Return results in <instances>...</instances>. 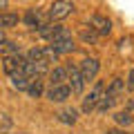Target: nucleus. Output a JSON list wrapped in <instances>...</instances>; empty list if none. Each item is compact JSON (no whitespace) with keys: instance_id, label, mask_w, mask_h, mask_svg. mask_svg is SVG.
<instances>
[{"instance_id":"obj_1","label":"nucleus","mask_w":134,"mask_h":134,"mask_svg":"<svg viewBox=\"0 0 134 134\" xmlns=\"http://www.w3.org/2000/svg\"><path fill=\"white\" fill-rule=\"evenodd\" d=\"M103 94H105V85H103V81H96L94 87L90 90V94H85V98H83V114H90V112H94L96 107H98L100 98H103Z\"/></svg>"},{"instance_id":"obj_2","label":"nucleus","mask_w":134,"mask_h":134,"mask_svg":"<svg viewBox=\"0 0 134 134\" xmlns=\"http://www.w3.org/2000/svg\"><path fill=\"white\" fill-rule=\"evenodd\" d=\"M72 11H74V5L69 0H54L52 7H49V11H47V18H49V23L63 20V18H67V16L72 14Z\"/></svg>"},{"instance_id":"obj_3","label":"nucleus","mask_w":134,"mask_h":134,"mask_svg":"<svg viewBox=\"0 0 134 134\" xmlns=\"http://www.w3.org/2000/svg\"><path fill=\"white\" fill-rule=\"evenodd\" d=\"M27 58L29 60H40V63L52 65V63L58 60V54L52 49V45H45V47H31L27 52Z\"/></svg>"},{"instance_id":"obj_4","label":"nucleus","mask_w":134,"mask_h":134,"mask_svg":"<svg viewBox=\"0 0 134 134\" xmlns=\"http://www.w3.org/2000/svg\"><path fill=\"white\" fill-rule=\"evenodd\" d=\"M25 65H27V58L20 56V54H14V56H5V58H2V69H5L9 76H14V74H23L25 72Z\"/></svg>"},{"instance_id":"obj_5","label":"nucleus","mask_w":134,"mask_h":134,"mask_svg":"<svg viewBox=\"0 0 134 134\" xmlns=\"http://www.w3.org/2000/svg\"><path fill=\"white\" fill-rule=\"evenodd\" d=\"M23 20H25V25L31 27V29H40V27H45V25L49 23L47 14H43L40 9H27V14L23 16Z\"/></svg>"},{"instance_id":"obj_6","label":"nucleus","mask_w":134,"mask_h":134,"mask_svg":"<svg viewBox=\"0 0 134 134\" xmlns=\"http://www.w3.org/2000/svg\"><path fill=\"white\" fill-rule=\"evenodd\" d=\"M78 69H81L85 83H90V81H94V78H96V74H98V69H100V63H98V58H85V60L81 63Z\"/></svg>"},{"instance_id":"obj_7","label":"nucleus","mask_w":134,"mask_h":134,"mask_svg":"<svg viewBox=\"0 0 134 134\" xmlns=\"http://www.w3.org/2000/svg\"><path fill=\"white\" fill-rule=\"evenodd\" d=\"M69 69V90H72V94H83V90H85V78H83L81 69L74 65L67 67Z\"/></svg>"},{"instance_id":"obj_8","label":"nucleus","mask_w":134,"mask_h":134,"mask_svg":"<svg viewBox=\"0 0 134 134\" xmlns=\"http://www.w3.org/2000/svg\"><path fill=\"white\" fill-rule=\"evenodd\" d=\"M69 96H72L69 85H52L47 90V98L52 100V103H65Z\"/></svg>"},{"instance_id":"obj_9","label":"nucleus","mask_w":134,"mask_h":134,"mask_svg":"<svg viewBox=\"0 0 134 134\" xmlns=\"http://www.w3.org/2000/svg\"><path fill=\"white\" fill-rule=\"evenodd\" d=\"M90 23L100 36H110V31H112V20L110 18H105V16H100V14H94Z\"/></svg>"},{"instance_id":"obj_10","label":"nucleus","mask_w":134,"mask_h":134,"mask_svg":"<svg viewBox=\"0 0 134 134\" xmlns=\"http://www.w3.org/2000/svg\"><path fill=\"white\" fill-rule=\"evenodd\" d=\"M65 81H69V69L67 67H54L49 72V87L52 85H65Z\"/></svg>"},{"instance_id":"obj_11","label":"nucleus","mask_w":134,"mask_h":134,"mask_svg":"<svg viewBox=\"0 0 134 134\" xmlns=\"http://www.w3.org/2000/svg\"><path fill=\"white\" fill-rule=\"evenodd\" d=\"M52 49L60 56V54H72L74 52V38H65V40H56V43H49Z\"/></svg>"},{"instance_id":"obj_12","label":"nucleus","mask_w":134,"mask_h":134,"mask_svg":"<svg viewBox=\"0 0 134 134\" xmlns=\"http://www.w3.org/2000/svg\"><path fill=\"white\" fill-rule=\"evenodd\" d=\"M114 123H116V125H121V127H130V125L134 123L132 112H130V110H119V112L114 114Z\"/></svg>"},{"instance_id":"obj_13","label":"nucleus","mask_w":134,"mask_h":134,"mask_svg":"<svg viewBox=\"0 0 134 134\" xmlns=\"http://www.w3.org/2000/svg\"><path fill=\"white\" fill-rule=\"evenodd\" d=\"M43 92H45L43 78H31V83H29V87H27V94L31 96V98H40V96H43Z\"/></svg>"},{"instance_id":"obj_14","label":"nucleus","mask_w":134,"mask_h":134,"mask_svg":"<svg viewBox=\"0 0 134 134\" xmlns=\"http://www.w3.org/2000/svg\"><path fill=\"white\" fill-rule=\"evenodd\" d=\"M123 92H125V83H123V78H114V81L107 85V92H105V94H110V96H114V98H119Z\"/></svg>"},{"instance_id":"obj_15","label":"nucleus","mask_w":134,"mask_h":134,"mask_svg":"<svg viewBox=\"0 0 134 134\" xmlns=\"http://www.w3.org/2000/svg\"><path fill=\"white\" fill-rule=\"evenodd\" d=\"M0 54H2V56H14V54H20V47L14 43V40L5 38L2 43H0Z\"/></svg>"},{"instance_id":"obj_16","label":"nucleus","mask_w":134,"mask_h":134,"mask_svg":"<svg viewBox=\"0 0 134 134\" xmlns=\"http://www.w3.org/2000/svg\"><path fill=\"white\" fill-rule=\"evenodd\" d=\"M81 38H83V43H87V45H96L98 38H100V34L96 31L94 27H90V29H83L81 31Z\"/></svg>"},{"instance_id":"obj_17","label":"nucleus","mask_w":134,"mask_h":134,"mask_svg":"<svg viewBox=\"0 0 134 134\" xmlns=\"http://www.w3.org/2000/svg\"><path fill=\"white\" fill-rule=\"evenodd\" d=\"M18 14H0V29H9L18 25Z\"/></svg>"},{"instance_id":"obj_18","label":"nucleus","mask_w":134,"mask_h":134,"mask_svg":"<svg viewBox=\"0 0 134 134\" xmlns=\"http://www.w3.org/2000/svg\"><path fill=\"white\" fill-rule=\"evenodd\" d=\"M9 78H11V85H14L16 90H23V92H27L29 83H31L25 74H14V76H9Z\"/></svg>"},{"instance_id":"obj_19","label":"nucleus","mask_w":134,"mask_h":134,"mask_svg":"<svg viewBox=\"0 0 134 134\" xmlns=\"http://www.w3.org/2000/svg\"><path fill=\"white\" fill-rule=\"evenodd\" d=\"M58 121L60 123H65V125H74L76 123V110H63V112H58Z\"/></svg>"},{"instance_id":"obj_20","label":"nucleus","mask_w":134,"mask_h":134,"mask_svg":"<svg viewBox=\"0 0 134 134\" xmlns=\"http://www.w3.org/2000/svg\"><path fill=\"white\" fill-rule=\"evenodd\" d=\"M116 100H119V98H114V96H110V94H103V98H100V103H98V107H96V110L103 114V112H107V110H112V107H114Z\"/></svg>"},{"instance_id":"obj_21","label":"nucleus","mask_w":134,"mask_h":134,"mask_svg":"<svg viewBox=\"0 0 134 134\" xmlns=\"http://www.w3.org/2000/svg\"><path fill=\"white\" fill-rule=\"evenodd\" d=\"M127 90H134V67L130 69V74H127Z\"/></svg>"},{"instance_id":"obj_22","label":"nucleus","mask_w":134,"mask_h":134,"mask_svg":"<svg viewBox=\"0 0 134 134\" xmlns=\"http://www.w3.org/2000/svg\"><path fill=\"white\" fill-rule=\"evenodd\" d=\"M105 134H127V132H123V130H107Z\"/></svg>"},{"instance_id":"obj_23","label":"nucleus","mask_w":134,"mask_h":134,"mask_svg":"<svg viewBox=\"0 0 134 134\" xmlns=\"http://www.w3.org/2000/svg\"><path fill=\"white\" fill-rule=\"evenodd\" d=\"M7 2H9V0H0V9H5V7H7Z\"/></svg>"},{"instance_id":"obj_24","label":"nucleus","mask_w":134,"mask_h":134,"mask_svg":"<svg viewBox=\"0 0 134 134\" xmlns=\"http://www.w3.org/2000/svg\"><path fill=\"white\" fill-rule=\"evenodd\" d=\"M127 110H130V112H132V110H134V98H132V100H130V105H127Z\"/></svg>"},{"instance_id":"obj_25","label":"nucleus","mask_w":134,"mask_h":134,"mask_svg":"<svg viewBox=\"0 0 134 134\" xmlns=\"http://www.w3.org/2000/svg\"><path fill=\"white\" fill-rule=\"evenodd\" d=\"M2 40H5V34H2V29H0V43H2Z\"/></svg>"}]
</instances>
